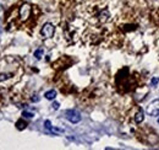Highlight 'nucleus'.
<instances>
[{
    "label": "nucleus",
    "instance_id": "nucleus-10",
    "mask_svg": "<svg viewBox=\"0 0 159 150\" xmlns=\"http://www.w3.org/2000/svg\"><path fill=\"white\" fill-rule=\"evenodd\" d=\"M16 126H17V128H18V129H23V128H26V127H27V123H26L25 121H22V119H20V121H17Z\"/></svg>",
    "mask_w": 159,
    "mask_h": 150
},
{
    "label": "nucleus",
    "instance_id": "nucleus-15",
    "mask_svg": "<svg viewBox=\"0 0 159 150\" xmlns=\"http://www.w3.org/2000/svg\"><path fill=\"white\" fill-rule=\"evenodd\" d=\"M3 31V27H2V22H0V32Z\"/></svg>",
    "mask_w": 159,
    "mask_h": 150
},
{
    "label": "nucleus",
    "instance_id": "nucleus-13",
    "mask_svg": "<svg viewBox=\"0 0 159 150\" xmlns=\"http://www.w3.org/2000/svg\"><path fill=\"white\" fill-rule=\"evenodd\" d=\"M158 81H159V80H158V78H154V79H152V81H151V82H152V85H154V86H155V85L158 84Z\"/></svg>",
    "mask_w": 159,
    "mask_h": 150
},
{
    "label": "nucleus",
    "instance_id": "nucleus-7",
    "mask_svg": "<svg viewBox=\"0 0 159 150\" xmlns=\"http://www.w3.org/2000/svg\"><path fill=\"white\" fill-rule=\"evenodd\" d=\"M44 126H45V128H47L48 131H50L51 133H61V132H62L61 129H59V128H55V127H53V126H51V123H50L49 121H45V122H44Z\"/></svg>",
    "mask_w": 159,
    "mask_h": 150
},
{
    "label": "nucleus",
    "instance_id": "nucleus-6",
    "mask_svg": "<svg viewBox=\"0 0 159 150\" xmlns=\"http://www.w3.org/2000/svg\"><path fill=\"white\" fill-rule=\"evenodd\" d=\"M147 113L152 117L159 116V100H154L147 106Z\"/></svg>",
    "mask_w": 159,
    "mask_h": 150
},
{
    "label": "nucleus",
    "instance_id": "nucleus-12",
    "mask_svg": "<svg viewBox=\"0 0 159 150\" xmlns=\"http://www.w3.org/2000/svg\"><path fill=\"white\" fill-rule=\"evenodd\" d=\"M22 116H23V117H27V118H32V117L35 116V113H32V112H28V111H23Z\"/></svg>",
    "mask_w": 159,
    "mask_h": 150
},
{
    "label": "nucleus",
    "instance_id": "nucleus-2",
    "mask_svg": "<svg viewBox=\"0 0 159 150\" xmlns=\"http://www.w3.org/2000/svg\"><path fill=\"white\" fill-rule=\"evenodd\" d=\"M23 75V65L16 57H4L0 59V87L16 85Z\"/></svg>",
    "mask_w": 159,
    "mask_h": 150
},
{
    "label": "nucleus",
    "instance_id": "nucleus-8",
    "mask_svg": "<svg viewBox=\"0 0 159 150\" xmlns=\"http://www.w3.org/2000/svg\"><path fill=\"white\" fill-rule=\"evenodd\" d=\"M143 119H144L143 111H142V110H138V112L135 114V122H136V123H141Z\"/></svg>",
    "mask_w": 159,
    "mask_h": 150
},
{
    "label": "nucleus",
    "instance_id": "nucleus-11",
    "mask_svg": "<svg viewBox=\"0 0 159 150\" xmlns=\"http://www.w3.org/2000/svg\"><path fill=\"white\" fill-rule=\"evenodd\" d=\"M43 53H44L43 48H39V49H37V51L35 52V57H36L37 59H41V58L43 57Z\"/></svg>",
    "mask_w": 159,
    "mask_h": 150
},
{
    "label": "nucleus",
    "instance_id": "nucleus-1",
    "mask_svg": "<svg viewBox=\"0 0 159 150\" xmlns=\"http://www.w3.org/2000/svg\"><path fill=\"white\" fill-rule=\"evenodd\" d=\"M78 14L92 26H104L111 20L109 0H84L78 8Z\"/></svg>",
    "mask_w": 159,
    "mask_h": 150
},
{
    "label": "nucleus",
    "instance_id": "nucleus-4",
    "mask_svg": "<svg viewBox=\"0 0 159 150\" xmlns=\"http://www.w3.org/2000/svg\"><path fill=\"white\" fill-rule=\"evenodd\" d=\"M54 32H55V27L53 23H49V22L44 23L42 30H41V35L43 38H51Z\"/></svg>",
    "mask_w": 159,
    "mask_h": 150
},
{
    "label": "nucleus",
    "instance_id": "nucleus-14",
    "mask_svg": "<svg viewBox=\"0 0 159 150\" xmlns=\"http://www.w3.org/2000/svg\"><path fill=\"white\" fill-rule=\"evenodd\" d=\"M53 107H54V110H58V108H59V103H58V102H54V103H53Z\"/></svg>",
    "mask_w": 159,
    "mask_h": 150
},
{
    "label": "nucleus",
    "instance_id": "nucleus-16",
    "mask_svg": "<svg viewBox=\"0 0 159 150\" xmlns=\"http://www.w3.org/2000/svg\"><path fill=\"white\" fill-rule=\"evenodd\" d=\"M158 123H159V118H158Z\"/></svg>",
    "mask_w": 159,
    "mask_h": 150
},
{
    "label": "nucleus",
    "instance_id": "nucleus-3",
    "mask_svg": "<svg viewBox=\"0 0 159 150\" xmlns=\"http://www.w3.org/2000/svg\"><path fill=\"white\" fill-rule=\"evenodd\" d=\"M36 8L37 6H33L28 3H22L18 6H12V9L6 16V25L15 28H22L23 26H35V23L37 22L33 21V12Z\"/></svg>",
    "mask_w": 159,
    "mask_h": 150
},
{
    "label": "nucleus",
    "instance_id": "nucleus-5",
    "mask_svg": "<svg viewBox=\"0 0 159 150\" xmlns=\"http://www.w3.org/2000/svg\"><path fill=\"white\" fill-rule=\"evenodd\" d=\"M65 117H66L68 121H70L71 123H78L81 121V114L76 110H69V111H66L65 112Z\"/></svg>",
    "mask_w": 159,
    "mask_h": 150
},
{
    "label": "nucleus",
    "instance_id": "nucleus-9",
    "mask_svg": "<svg viewBox=\"0 0 159 150\" xmlns=\"http://www.w3.org/2000/svg\"><path fill=\"white\" fill-rule=\"evenodd\" d=\"M44 96H45L47 100H54L56 97V91L55 90H49V91H47L44 94Z\"/></svg>",
    "mask_w": 159,
    "mask_h": 150
}]
</instances>
